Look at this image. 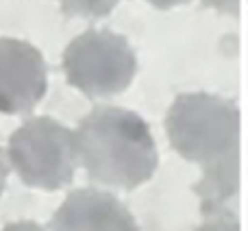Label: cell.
<instances>
[{"label":"cell","instance_id":"cell-1","mask_svg":"<svg viewBox=\"0 0 248 231\" xmlns=\"http://www.w3.org/2000/svg\"><path fill=\"white\" fill-rule=\"evenodd\" d=\"M77 157L94 183L135 190L153 179L159 150L140 114L116 105L94 107L74 131Z\"/></svg>","mask_w":248,"mask_h":231},{"label":"cell","instance_id":"cell-2","mask_svg":"<svg viewBox=\"0 0 248 231\" xmlns=\"http://www.w3.org/2000/svg\"><path fill=\"white\" fill-rule=\"evenodd\" d=\"M172 150L211 172L240 159L242 114L233 100L209 92H185L166 114Z\"/></svg>","mask_w":248,"mask_h":231},{"label":"cell","instance_id":"cell-3","mask_svg":"<svg viewBox=\"0 0 248 231\" xmlns=\"http://www.w3.org/2000/svg\"><path fill=\"white\" fill-rule=\"evenodd\" d=\"M7 157L16 175L37 190L70 185L78 164L74 133L50 116L24 120L9 137Z\"/></svg>","mask_w":248,"mask_h":231},{"label":"cell","instance_id":"cell-4","mask_svg":"<svg viewBox=\"0 0 248 231\" xmlns=\"http://www.w3.org/2000/svg\"><path fill=\"white\" fill-rule=\"evenodd\" d=\"M65 81L90 99H109L124 92L137 74V57L120 33L90 29L63 50Z\"/></svg>","mask_w":248,"mask_h":231},{"label":"cell","instance_id":"cell-5","mask_svg":"<svg viewBox=\"0 0 248 231\" xmlns=\"http://www.w3.org/2000/svg\"><path fill=\"white\" fill-rule=\"evenodd\" d=\"M46 87L48 70L42 52L24 39L0 37V114L33 112Z\"/></svg>","mask_w":248,"mask_h":231},{"label":"cell","instance_id":"cell-6","mask_svg":"<svg viewBox=\"0 0 248 231\" xmlns=\"http://www.w3.org/2000/svg\"><path fill=\"white\" fill-rule=\"evenodd\" d=\"M50 231H140L135 216L118 197L98 188H78L52 214Z\"/></svg>","mask_w":248,"mask_h":231},{"label":"cell","instance_id":"cell-7","mask_svg":"<svg viewBox=\"0 0 248 231\" xmlns=\"http://www.w3.org/2000/svg\"><path fill=\"white\" fill-rule=\"evenodd\" d=\"M63 13L77 17H87V20H96V17H105L118 7L120 0H57Z\"/></svg>","mask_w":248,"mask_h":231},{"label":"cell","instance_id":"cell-8","mask_svg":"<svg viewBox=\"0 0 248 231\" xmlns=\"http://www.w3.org/2000/svg\"><path fill=\"white\" fill-rule=\"evenodd\" d=\"M211 218L207 220L205 225H201L198 231H240V220H237L235 214L222 210L216 212V214H209Z\"/></svg>","mask_w":248,"mask_h":231},{"label":"cell","instance_id":"cell-9","mask_svg":"<svg viewBox=\"0 0 248 231\" xmlns=\"http://www.w3.org/2000/svg\"><path fill=\"white\" fill-rule=\"evenodd\" d=\"M205 7L218 9L220 13H231V16H237L240 11V0H201Z\"/></svg>","mask_w":248,"mask_h":231},{"label":"cell","instance_id":"cell-10","mask_svg":"<svg viewBox=\"0 0 248 231\" xmlns=\"http://www.w3.org/2000/svg\"><path fill=\"white\" fill-rule=\"evenodd\" d=\"M2 231H50L42 225L33 223V220H17V223H9L7 227H2Z\"/></svg>","mask_w":248,"mask_h":231},{"label":"cell","instance_id":"cell-11","mask_svg":"<svg viewBox=\"0 0 248 231\" xmlns=\"http://www.w3.org/2000/svg\"><path fill=\"white\" fill-rule=\"evenodd\" d=\"M9 157L7 153L2 150V146H0V197H2L4 188H7V177H9Z\"/></svg>","mask_w":248,"mask_h":231},{"label":"cell","instance_id":"cell-12","mask_svg":"<svg viewBox=\"0 0 248 231\" xmlns=\"http://www.w3.org/2000/svg\"><path fill=\"white\" fill-rule=\"evenodd\" d=\"M146 2L153 4L155 9L166 11V9H174V7H181V4H187V2H192V0H146Z\"/></svg>","mask_w":248,"mask_h":231}]
</instances>
